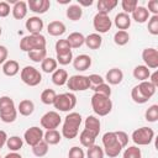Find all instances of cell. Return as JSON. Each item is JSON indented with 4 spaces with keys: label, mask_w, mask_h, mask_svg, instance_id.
Wrapping results in <instances>:
<instances>
[{
    "label": "cell",
    "mask_w": 158,
    "mask_h": 158,
    "mask_svg": "<svg viewBox=\"0 0 158 158\" xmlns=\"http://www.w3.org/2000/svg\"><path fill=\"white\" fill-rule=\"evenodd\" d=\"M81 122H83V118L79 112H69L64 117V121H63L62 136L68 139L75 138L79 133V127H80Z\"/></svg>",
    "instance_id": "1"
},
{
    "label": "cell",
    "mask_w": 158,
    "mask_h": 158,
    "mask_svg": "<svg viewBox=\"0 0 158 158\" xmlns=\"http://www.w3.org/2000/svg\"><path fill=\"white\" fill-rule=\"evenodd\" d=\"M17 118V109L14 100L7 96H0V120L5 123H11Z\"/></svg>",
    "instance_id": "2"
},
{
    "label": "cell",
    "mask_w": 158,
    "mask_h": 158,
    "mask_svg": "<svg viewBox=\"0 0 158 158\" xmlns=\"http://www.w3.org/2000/svg\"><path fill=\"white\" fill-rule=\"evenodd\" d=\"M91 104V109L95 112V115L98 116H106L111 112L112 110V101L110 98L100 95V94H95L91 96L90 100Z\"/></svg>",
    "instance_id": "3"
},
{
    "label": "cell",
    "mask_w": 158,
    "mask_h": 158,
    "mask_svg": "<svg viewBox=\"0 0 158 158\" xmlns=\"http://www.w3.org/2000/svg\"><path fill=\"white\" fill-rule=\"evenodd\" d=\"M46 37L42 33L38 35H28L22 37V40L20 41V49L23 52H31L35 49H43L46 48Z\"/></svg>",
    "instance_id": "4"
},
{
    "label": "cell",
    "mask_w": 158,
    "mask_h": 158,
    "mask_svg": "<svg viewBox=\"0 0 158 158\" xmlns=\"http://www.w3.org/2000/svg\"><path fill=\"white\" fill-rule=\"evenodd\" d=\"M102 144H104V153L109 157V158H115L117 157L121 151L122 147L118 143L115 132H106L102 136Z\"/></svg>",
    "instance_id": "5"
},
{
    "label": "cell",
    "mask_w": 158,
    "mask_h": 158,
    "mask_svg": "<svg viewBox=\"0 0 158 158\" xmlns=\"http://www.w3.org/2000/svg\"><path fill=\"white\" fill-rule=\"evenodd\" d=\"M77 105V96L73 93H63L56 96V100L53 102L54 109L62 112H69L72 111Z\"/></svg>",
    "instance_id": "6"
},
{
    "label": "cell",
    "mask_w": 158,
    "mask_h": 158,
    "mask_svg": "<svg viewBox=\"0 0 158 158\" xmlns=\"http://www.w3.org/2000/svg\"><path fill=\"white\" fill-rule=\"evenodd\" d=\"M131 138L136 146H148L154 139V131L151 127L143 126V127L135 130L132 132Z\"/></svg>",
    "instance_id": "7"
},
{
    "label": "cell",
    "mask_w": 158,
    "mask_h": 158,
    "mask_svg": "<svg viewBox=\"0 0 158 158\" xmlns=\"http://www.w3.org/2000/svg\"><path fill=\"white\" fill-rule=\"evenodd\" d=\"M20 77H21V80L26 85H28V86H37L42 81V74H41V72L37 68L32 67V65L23 67L21 69Z\"/></svg>",
    "instance_id": "8"
},
{
    "label": "cell",
    "mask_w": 158,
    "mask_h": 158,
    "mask_svg": "<svg viewBox=\"0 0 158 158\" xmlns=\"http://www.w3.org/2000/svg\"><path fill=\"white\" fill-rule=\"evenodd\" d=\"M67 86L70 91H84V90L90 89V81H89L88 75L75 74L68 78Z\"/></svg>",
    "instance_id": "9"
},
{
    "label": "cell",
    "mask_w": 158,
    "mask_h": 158,
    "mask_svg": "<svg viewBox=\"0 0 158 158\" xmlns=\"http://www.w3.org/2000/svg\"><path fill=\"white\" fill-rule=\"evenodd\" d=\"M93 26H94V30L96 31V33L101 35V33H106L111 30L112 21L109 17V15L98 12L93 19Z\"/></svg>",
    "instance_id": "10"
},
{
    "label": "cell",
    "mask_w": 158,
    "mask_h": 158,
    "mask_svg": "<svg viewBox=\"0 0 158 158\" xmlns=\"http://www.w3.org/2000/svg\"><path fill=\"white\" fill-rule=\"evenodd\" d=\"M60 122H62V117L57 111H48L41 117V127L44 128L46 131L57 130Z\"/></svg>",
    "instance_id": "11"
},
{
    "label": "cell",
    "mask_w": 158,
    "mask_h": 158,
    "mask_svg": "<svg viewBox=\"0 0 158 158\" xmlns=\"http://www.w3.org/2000/svg\"><path fill=\"white\" fill-rule=\"evenodd\" d=\"M43 135H44L43 128H41L38 126H32V127H30V128H27L25 131V133H23V141L28 146L33 147L35 144H37L38 142H41L43 139Z\"/></svg>",
    "instance_id": "12"
},
{
    "label": "cell",
    "mask_w": 158,
    "mask_h": 158,
    "mask_svg": "<svg viewBox=\"0 0 158 158\" xmlns=\"http://www.w3.org/2000/svg\"><path fill=\"white\" fill-rule=\"evenodd\" d=\"M142 60L148 69L158 68V51L153 47H147L142 51Z\"/></svg>",
    "instance_id": "13"
},
{
    "label": "cell",
    "mask_w": 158,
    "mask_h": 158,
    "mask_svg": "<svg viewBox=\"0 0 158 158\" xmlns=\"http://www.w3.org/2000/svg\"><path fill=\"white\" fill-rule=\"evenodd\" d=\"M43 26H44L43 20L40 16H31L25 22V27L30 32V35H38V33H41V31L43 30Z\"/></svg>",
    "instance_id": "14"
},
{
    "label": "cell",
    "mask_w": 158,
    "mask_h": 158,
    "mask_svg": "<svg viewBox=\"0 0 158 158\" xmlns=\"http://www.w3.org/2000/svg\"><path fill=\"white\" fill-rule=\"evenodd\" d=\"M27 7L30 9V11H32L37 15H42L49 10L51 1L49 0H28Z\"/></svg>",
    "instance_id": "15"
},
{
    "label": "cell",
    "mask_w": 158,
    "mask_h": 158,
    "mask_svg": "<svg viewBox=\"0 0 158 158\" xmlns=\"http://www.w3.org/2000/svg\"><path fill=\"white\" fill-rule=\"evenodd\" d=\"M73 67L78 72H85L91 67V57L88 54H79L73 58Z\"/></svg>",
    "instance_id": "16"
},
{
    "label": "cell",
    "mask_w": 158,
    "mask_h": 158,
    "mask_svg": "<svg viewBox=\"0 0 158 158\" xmlns=\"http://www.w3.org/2000/svg\"><path fill=\"white\" fill-rule=\"evenodd\" d=\"M84 128L98 137L100 133V130H101V122L96 116L89 115L84 121Z\"/></svg>",
    "instance_id": "17"
},
{
    "label": "cell",
    "mask_w": 158,
    "mask_h": 158,
    "mask_svg": "<svg viewBox=\"0 0 158 158\" xmlns=\"http://www.w3.org/2000/svg\"><path fill=\"white\" fill-rule=\"evenodd\" d=\"M27 12H28V7H27V2L26 1H22V0H17L12 9H11V14L14 16L15 20H22L27 16Z\"/></svg>",
    "instance_id": "18"
},
{
    "label": "cell",
    "mask_w": 158,
    "mask_h": 158,
    "mask_svg": "<svg viewBox=\"0 0 158 158\" xmlns=\"http://www.w3.org/2000/svg\"><path fill=\"white\" fill-rule=\"evenodd\" d=\"M105 80L109 85H118L123 80V72L120 68H111L106 73Z\"/></svg>",
    "instance_id": "19"
},
{
    "label": "cell",
    "mask_w": 158,
    "mask_h": 158,
    "mask_svg": "<svg viewBox=\"0 0 158 158\" xmlns=\"http://www.w3.org/2000/svg\"><path fill=\"white\" fill-rule=\"evenodd\" d=\"M131 16L128 14H125V12H118L115 19H114V23L115 26L120 30V31H126L130 28L131 26Z\"/></svg>",
    "instance_id": "20"
},
{
    "label": "cell",
    "mask_w": 158,
    "mask_h": 158,
    "mask_svg": "<svg viewBox=\"0 0 158 158\" xmlns=\"http://www.w3.org/2000/svg\"><path fill=\"white\" fill-rule=\"evenodd\" d=\"M65 30H67L65 25H64L62 21H58V20L51 21V22L48 23V26H47V32H48L51 36H53V37H59V36L64 35Z\"/></svg>",
    "instance_id": "21"
},
{
    "label": "cell",
    "mask_w": 158,
    "mask_h": 158,
    "mask_svg": "<svg viewBox=\"0 0 158 158\" xmlns=\"http://www.w3.org/2000/svg\"><path fill=\"white\" fill-rule=\"evenodd\" d=\"M149 17H151V14L144 6H137L135 11L131 14V20H135L137 23H144L146 21H148Z\"/></svg>",
    "instance_id": "22"
},
{
    "label": "cell",
    "mask_w": 158,
    "mask_h": 158,
    "mask_svg": "<svg viewBox=\"0 0 158 158\" xmlns=\"http://www.w3.org/2000/svg\"><path fill=\"white\" fill-rule=\"evenodd\" d=\"M20 72V64L17 60L14 59H7L2 64V73L6 77H15Z\"/></svg>",
    "instance_id": "23"
},
{
    "label": "cell",
    "mask_w": 158,
    "mask_h": 158,
    "mask_svg": "<svg viewBox=\"0 0 158 158\" xmlns=\"http://www.w3.org/2000/svg\"><path fill=\"white\" fill-rule=\"evenodd\" d=\"M117 4H118L117 0H99L98 4H96V6H98V12L109 15V14L117 6Z\"/></svg>",
    "instance_id": "24"
},
{
    "label": "cell",
    "mask_w": 158,
    "mask_h": 158,
    "mask_svg": "<svg viewBox=\"0 0 158 158\" xmlns=\"http://www.w3.org/2000/svg\"><path fill=\"white\" fill-rule=\"evenodd\" d=\"M67 80H68V73L65 69L63 68H57L53 73H52V81L54 85L57 86H63L67 84Z\"/></svg>",
    "instance_id": "25"
},
{
    "label": "cell",
    "mask_w": 158,
    "mask_h": 158,
    "mask_svg": "<svg viewBox=\"0 0 158 158\" xmlns=\"http://www.w3.org/2000/svg\"><path fill=\"white\" fill-rule=\"evenodd\" d=\"M84 44H86V47L90 48V49H99L102 44V37H101V35H99L96 32L90 33L85 37Z\"/></svg>",
    "instance_id": "26"
},
{
    "label": "cell",
    "mask_w": 158,
    "mask_h": 158,
    "mask_svg": "<svg viewBox=\"0 0 158 158\" xmlns=\"http://www.w3.org/2000/svg\"><path fill=\"white\" fill-rule=\"evenodd\" d=\"M65 16L70 21H79L83 16V7H80L78 4H72L67 7Z\"/></svg>",
    "instance_id": "27"
},
{
    "label": "cell",
    "mask_w": 158,
    "mask_h": 158,
    "mask_svg": "<svg viewBox=\"0 0 158 158\" xmlns=\"http://www.w3.org/2000/svg\"><path fill=\"white\" fill-rule=\"evenodd\" d=\"M70 46V48H80L85 42V36L81 32H72L65 38Z\"/></svg>",
    "instance_id": "28"
},
{
    "label": "cell",
    "mask_w": 158,
    "mask_h": 158,
    "mask_svg": "<svg viewBox=\"0 0 158 158\" xmlns=\"http://www.w3.org/2000/svg\"><path fill=\"white\" fill-rule=\"evenodd\" d=\"M35 111V104L32 100L30 99H25V100H21L19 106H17V112H20V115L22 116H30L32 115Z\"/></svg>",
    "instance_id": "29"
},
{
    "label": "cell",
    "mask_w": 158,
    "mask_h": 158,
    "mask_svg": "<svg viewBox=\"0 0 158 158\" xmlns=\"http://www.w3.org/2000/svg\"><path fill=\"white\" fill-rule=\"evenodd\" d=\"M62 139V133L57 130H48L44 132L43 135V141L48 144V146H54L58 144Z\"/></svg>",
    "instance_id": "30"
},
{
    "label": "cell",
    "mask_w": 158,
    "mask_h": 158,
    "mask_svg": "<svg viewBox=\"0 0 158 158\" xmlns=\"http://www.w3.org/2000/svg\"><path fill=\"white\" fill-rule=\"evenodd\" d=\"M132 74H133V78L137 79L138 81H144V80H148V78L151 75V70L144 64H141V65L135 67Z\"/></svg>",
    "instance_id": "31"
},
{
    "label": "cell",
    "mask_w": 158,
    "mask_h": 158,
    "mask_svg": "<svg viewBox=\"0 0 158 158\" xmlns=\"http://www.w3.org/2000/svg\"><path fill=\"white\" fill-rule=\"evenodd\" d=\"M95 139H96V136L93 135L91 132H89V131L85 130V128H84V130L80 132V135H79V141H80L81 146L85 147V148H89V147L94 146V144H95Z\"/></svg>",
    "instance_id": "32"
},
{
    "label": "cell",
    "mask_w": 158,
    "mask_h": 158,
    "mask_svg": "<svg viewBox=\"0 0 158 158\" xmlns=\"http://www.w3.org/2000/svg\"><path fill=\"white\" fill-rule=\"evenodd\" d=\"M137 86H138L139 91L143 94V96H146L148 100H149V99L156 94V90H157V88H156V86H153L148 80L139 81V84H138Z\"/></svg>",
    "instance_id": "33"
},
{
    "label": "cell",
    "mask_w": 158,
    "mask_h": 158,
    "mask_svg": "<svg viewBox=\"0 0 158 158\" xmlns=\"http://www.w3.org/2000/svg\"><path fill=\"white\" fill-rule=\"evenodd\" d=\"M23 146V138H21L20 136H11L7 137L6 141V147L11 151V152H17L22 148Z\"/></svg>",
    "instance_id": "34"
},
{
    "label": "cell",
    "mask_w": 158,
    "mask_h": 158,
    "mask_svg": "<svg viewBox=\"0 0 158 158\" xmlns=\"http://www.w3.org/2000/svg\"><path fill=\"white\" fill-rule=\"evenodd\" d=\"M58 67V63L56 60V58H52V57H46L42 62H41V69L49 74V73H53Z\"/></svg>",
    "instance_id": "35"
},
{
    "label": "cell",
    "mask_w": 158,
    "mask_h": 158,
    "mask_svg": "<svg viewBox=\"0 0 158 158\" xmlns=\"http://www.w3.org/2000/svg\"><path fill=\"white\" fill-rule=\"evenodd\" d=\"M56 91L53 89H44L42 93H41V101L44 104V105H53L54 100H56Z\"/></svg>",
    "instance_id": "36"
},
{
    "label": "cell",
    "mask_w": 158,
    "mask_h": 158,
    "mask_svg": "<svg viewBox=\"0 0 158 158\" xmlns=\"http://www.w3.org/2000/svg\"><path fill=\"white\" fill-rule=\"evenodd\" d=\"M28 54V58L35 62V63H41L46 57H47V49L43 48V49H35V51H31L27 53Z\"/></svg>",
    "instance_id": "37"
},
{
    "label": "cell",
    "mask_w": 158,
    "mask_h": 158,
    "mask_svg": "<svg viewBox=\"0 0 158 158\" xmlns=\"http://www.w3.org/2000/svg\"><path fill=\"white\" fill-rule=\"evenodd\" d=\"M130 41V35L127 31H117L115 35H114V42L117 44V46H125Z\"/></svg>",
    "instance_id": "38"
},
{
    "label": "cell",
    "mask_w": 158,
    "mask_h": 158,
    "mask_svg": "<svg viewBox=\"0 0 158 158\" xmlns=\"http://www.w3.org/2000/svg\"><path fill=\"white\" fill-rule=\"evenodd\" d=\"M32 153L36 157H44L48 153V144L42 139L41 142H38L32 147Z\"/></svg>",
    "instance_id": "39"
},
{
    "label": "cell",
    "mask_w": 158,
    "mask_h": 158,
    "mask_svg": "<svg viewBox=\"0 0 158 158\" xmlns=\"http://www.w3.org/2000/svg\"><path fill=\"white\" fill-rule=\"evenodd\" d=\"M122 158H142V152L138 146H130L123 151Z\"/></svg>",
    "instance_id": "40"
},
{
    "label": "cell",
    "mask_w": 158,
    "mask_h": 158,
    "mask_svg": "<svg viewBox=\"0 0 158 158\" xmlns=\"http://www.w3.org/2000/svg\"><path fill=\"white\" fill-rule=\"evenodd\" d=\"M144 118L148 121V122H156L158 120V105L157 104H153L151 105L146 112H144Z\"/></svg>",
    "instance_id": "41"
},
{
    "label": "cell",
    "mask_w": 158,
    "mask_h": 158,
    "mask_svg": "<svg viewBox=\"0 0 158 158\" xmlns=\"http://www.w3.org/2000/svg\"><path fill=\"white\" fill-rule=\"evenodd\" d=\"M104 156H105L104 149L98 144L89 147L86 151V158H104Z\"/></svg>",
    "instance_id": "42"
},
{
    "label": "cell",
    "mask_w": 158,
    "mask_h": 158,
    "mask_svg": "<svg viewBox=\"0 0 158 158\" xmlns=\"http://www.w3.org/2000/svg\"><path fill=\"white\" fill-rule=\"evenodd\" d=\"M56 53L57 54H64V53H68V52H70L72 51V48H70V46H69V43H68V41L64 38V40H58L57 42H56Z\"/></svg>",
    "instance_id": "43"
},
{
    "label": "cell",
    "mask_w": 158,
    "mask_h": 158,
    "mask_svg": "<svg viewBox=\"0 0 158 158\" xmlns=\"http://www.w3.org/2000/svg\"><path fill=\"white\" fill-rule=\"evenodd\" d=\"M131 98H132V100L136 102V104H146L147 101H148V99L146 98V96H143V94L139 91V89H138V86L136 85V86H133L132 88V90H131Z\"/></svg>",
    "instance_id": "44"
},
{
    "label": "cell",
    "mask_w": 158,
    "mask_h": 158,
    "mask_svg": "<svg viewBox=\"0 0 158 158\" xmlns=\"http://www.w3.org/2000/svg\"><path fill=\"white\" fill-rule=\"evenodd\" d=\"M138 6L137 0H122L121 1V7H122V12L125 14H132L135 11V9Z\"/></svg>",
    "instance_id": "45"
},
{
    "label": "cell",
    "mask_w": 158,
    "mask_h": 158,
    "mask_svg": "<svg viewBox=\"0 0 158 158\" xmlns=\"http://www.w3.org/2000/svg\"><path fill=\"white\" fill-rule=\"evenodd\" d=\"M91 90H93L95 94H100V95H104V96H107V98L111 96V88H110V85H109L107 83L99 84L98 86L91 88Z\"/></svg>",
    "instance_id": "46"
},
{
    "label": "cell",
    "mask_w": 158,
    "mask_h": 158,
    "mask_svg": "<svg viewBox=\"0 0 158 158\" xmlns=\"http://www.w3.org/2000/svg\"><path fill=\"white\" fill-rule=\"evenodd\" d=\"M147 28H148V32H149L152 36H157V35H158V15L151 16V17L148 19Z\"/></svg>",
    "instance_id": "47"
},
{
    "label": "cell",
    "mask_w": 158,
    "mask_h": 158,
    "mask_svg": "<svg viewBox=\"0 0 158 158\" xmlns=\"http://www.w3.org/2000/svg\"><path fill=\"white\" fill-rule=\"evenodd\" d=\"M56 60L60 65H68V64H70L73 62V53H72V51L68 52V53H64V54H57Z\"/></svg>",
    "instance_id": "48"
},
{
    "label": "cell",
    "mask_w": 158,
    "mask_h": 158,
    "mask_svg": "<svg viewBox=\"0 0 158 158\" xmlns=\"http://www.w3.org/2000/svg\"><path fill=\"white\" fill-rule=\"evenodd\" d=\"M68 158H85V153H84L83 148H80L78 146H74L69 149Z\"/></svg>",
    "instance_id": "49"
},
{
    "label": "cell",
    "mask_w": 158,
    "mask_h": 158,
    "mask_svg": "<svg viewBox=\"0 0 158 158\" xmlns=\"http://www.w3.org/2000/svg\"><path fill=\"white\" fill-rule=\"evenodd\" d=\"M115 135H116V138H117L118 143L121 144V147L122 148L127 147V144H128V135L125 131H115Z\"/></svg>",
    "instance_id": "50"
},
{
    "label": "cell",
    "mask_w": 158,
    "mask_h": 158,
    "mask_svg": "<svg viewBox=\"0 0 158 158\" xmlns=\"http://www.w3.org/2000/svg\"><path fill=\"white\" fill-rule=\"evenodd\" d=\"M88 78H89V81H90V89L94 88V86H98L99 84L105 83V79L99 74H90V75H88Z\"/></svg>",
    "instance_id": "51"
},
{
    "label": "cell",
    "mask_w": 158,
    "mask_h": 158,
    "mask_svg": "<svg viewBox=\"0 0 158 158\" xmlns=\"http://www.w3.org/2000/svg\"><path fill=\"white\" fill-rule=\"evenodd\" d=\"M11 7L7 1H0V17H7L10 15Z\"/></svg>",
    "instance_id": "52"
},
{
    "label": "cell",
    "mask_w": 158,
    "mask_h": 158,
    "mask_svg": "<svg viewBox=\"0 0 158 158\" xmlns=\"http://www.w3.org/2000/svg\"><path fill=\"white\" fill-rule=\"evenodd\" d=\"M147 10L149 14H152V16L158 15V0H149Z\"/></svg>",
    "instance_id": "53"
},
{
    "label": "cell",
    "mask_w": 158,
    "mask_h": 158,
    "mask_svg": "<svg viewBox=\"0 0 158 158\" xmlns=\"http://www.w3.org/2000/svg\"><path fill=\"white\" fill-rule=\"evenodd\" d=\"M7 56H9V51L5 46L0 44V64H4L7 60Z\"/></svg>",
    "instance_id": "54"
},
{
    "label": "cell",
    "mask_w": 158,
    "mask_h": 158,
    "mask_svg": "<svg viewBox=\"0 0 158 158\" xmlns=\"http://www.w3.org/2000/svg\"><path fill=\"white\" fill-rule=\"evenodd\" d=\"M148 81L153 85V86H158V72L157 70H154L153 73H151V75H149V78H148Z\"/></svg>",
    "instance_id": "55"
},
{
    "label": "cell",
    "mask_w": 158,
    "mask_h": 158,
    "mask_svg": "<svg viewBox=\"0 0 158 158\" xmlns=\"http://www.w3.org/2000/svg\"><path fill=\"white\" fill-rule=\"evenodd\" d=\"M6 141H7V135L5 131L0 130V149L6 144Z\"/></svg>",
    "instance_id": "56"
},
{
    "label": "cell",
    "mask_w": 158,
    "mask_h": 158,
    "mask_svg": "<svg viewBox=\"0 0 158 158\" xmlns=\"http://www.w3.org/2000/svg\"><path fill=\"white\" fill-rule=\"evenodd\" d=\"M93 0H89V1H85V0H78V5L81 7V6H91L93 5Z\"/></svg>",
    "instance_id": "57"
},
{
    "label": "cell",
    "mask_w": 158,
    "mask_h": 158,
    "mask_svg": "<svg viewBox=\"0 0 158 158\" xmlns=\"http://www.w3.org/2000/svg\"><path fill=\"white\" fill-rule=\"evenodd\" d=\"M4 158H22V157H21V154L17 153V152H10V153H7Z\"/></svg>",
    "instance_id": "58"
},
{
    "label": "cell",
    "mask_w": 158,
    "mask_h": 158,
    "mask_svg": "<svg viewBox=\"0 0 158 158\" xmlns=\"http://www.w3.org/2000/svg\"><path fill=\"white\" fill-rule=\"evenodd\" d=\"M69 1H70V0H57L58 4H63V5H64V4H69Z\"/></svg>",
    "instance_id": "59"
},
{
    "label": "cell",
    "mask_w": 158,
    "mask_h": 158,
    "mask_svg": "<svg viewBox=\"0 0 158 158\" xmlns=\"http://www.w3.org/2000/svg\"><path fill=\"white\" fill-rule=\"evenodd\" d=\"M2 35V28H1V26H0V36Z\"/></svg>",
    "instance_id": "60"
},
{
    "label": "cell",
    "mask_w": 158,
    "mask_h": 158,
    "mask_svg": "<svg viewBox=\"0 0 158 158\" xmlns=\"http://www.w3.org/2000/svg\"><path fill=\"white\" fill-rule=\"evenodd\" d=\"M0 158H1V157H0Z\"/></svg>",
    "instance_id": "61"
}]
</instances>
